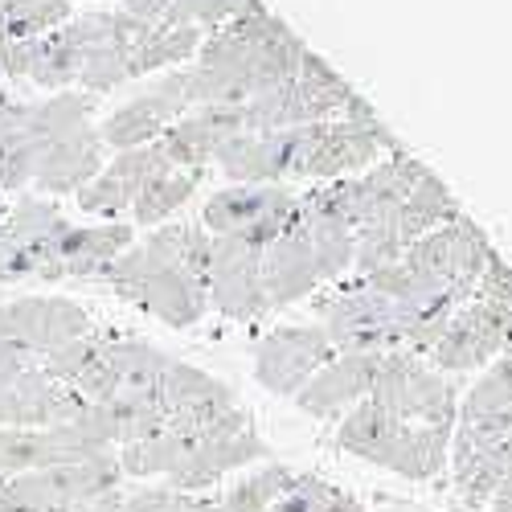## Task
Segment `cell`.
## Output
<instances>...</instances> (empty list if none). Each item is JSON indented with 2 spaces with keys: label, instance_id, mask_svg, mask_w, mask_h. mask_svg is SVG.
Instances as JSON below:
<instances>
[{
  "label": "cell",
  "instance_id": "1",
  "mask_svg": "<svg viewBox=\"0 0 512 512\" xmlns=\"http://www.w3.org/2000/svg\"><path fill=\"white\" fill-rule=\"evenodd\" d=\"M111 283L115 295H123L127 304L144 308L148 316L173 324V328H189L205 316L209 308V295L205 283L173 263L156 259V254L140 242V246H127L119 259L99 275Z\"/></svg>",
  "mask_w": 512,
  "mask_h": 512
},
{
  "label": "cell",
  "instance_id": "2",
  "mask_svg": "<svg viewBox=\"0 0 512 512\" xmlns=\"http://www.w3.org/2000/svg\"><path fill=\"white\" fill-rule=\"evenodd\" d=\"M123 488V467L119 455H95L82 463H62V467H46V472H25L13 476L0 488V508L13 512H58V508H74L99 500L107 492Z\"/></svg>",
  "mask_w": 512,
  "mask_h": 512
},
{
  "label": "cell",
  "instance_id": "3",
  "mask_svg": "<svg viewBox=\"0 0 512 512\" xmlns=\"http://www.w3.org/2000/svg\"><path fill=\"white\" fill-rule=\"evenodd\" d=\"M386 414L410 426H443L455 431V390L410 353H381V369L369 394Z\"/></svg>",
  "mask_w": 512,
  "mask_h": 512
},
{
  "label": "cell",
  "instance_id": "4",
  "mask_svg": "<svg viewBox=\"0 0 512 512\" xmlns=\"http://www.w3.org/2000/svg\"><path fill=\"white\" fill-rule=\"evenodd\" d=\"M259 459H267V443L259 439V431H254L250 414L242 406H234V410H226L218 422H213L205 435H197L189 459L164 484L177 488V492H189V496H201L222 476L242 472V467L259 463Z\"/></svg>",
  "mask_w": 512,
  "mask_h": 512
},
{
  "label": "cell",
  "instance_id": "5",
  "mask_svg": "<svg viewBox=\"0 0 512 512\" xmlns=\"http://www.w3.org/2000/svg\"><path fill=\"white\" fill-rule=\"evenodd\" d=\"M328 361H332V340L324 328L316 324L275 328L254 349V377H259L263 390L279 398H295Z\"/></svg>",
  "mask_w": 512,
  "mask_h": 512
},
{
  "label": "cell",
  "instance_id": "6",
  "mask_svg": "<svg viewBox=\"0 0 512 512\" xmlns=\"http://www.w3.org/2000/svg\"><path fill=\"white\" fill-rule=\"evenodd\" d=\"M78 336H91V316L74 300H58V295H29V300L0 304V340L33 353L37 361L70 345Z\"/></svg>",
  "mask_w": 512,
  "mask_h": 512
},
{
  "label": "cell",
  "instance_id": "7",
  "mask_svg": "<svg viewBox=\"0 0 512 512\" xmlns=\"http://www.w3.org/2000/svg\"><path fill=\"white\" fill-rule=\"evenodd\" d=\"M205 295L230 320L263 316L271 308L263 291V250L246 246L238 234H218L213 238L209 275H205Z\"/></svg>",
  "mask_w": 512,
  "mask_h": 512
},
{
  "label": "cell",
  "instance_id": "8",
  "mask_svg": "<svg viewBox=\"0 0 512 512\" xmlns=\"http://www.w3.org/2000/svg\"><path fill=\"white\" fill-rule=\"evenodd\" d=\"M377 369H381V353H340L295 394V406L312 418H332L373 394Z\"/></svg>",
  "mask_w": 512,
  "mask_h": 512
},
{
  "label": "cell",
  "instance_id": "9",
  "mask_svg": "<svg viewBox=\"0 0 512 512\" xmlns=\"http://www.w3.org/2000/svg\"><path fill=\"white\" fill-rule=\"evenodd\" d=\"M99 164H103L99 136L87 132V127H78V132L54 140L50 148H41L33 185L46 193H78L87 181L99 177Z\"/></svg>",
  "mask_w": 512,
  "mask_h": 512
},
{
  "label": "cell",
  "instance_id": "10",
  "mask_svg": "<svg viewBox=\"0 0 512 512\" xmlns=\"http://www.w3.org/2000/svg\"><path fill=\"white\" fill-rule=\"evenodd\" d=\"M447 443H451V431H443V426L398 422L386 447L377 451L373 467H386V472H394L402 480H435L447 463Z\"/></svg>",
  "mask_w": 512,
  "mask_h": 512
},
{
  "label": "cell",
  "instance_id": "11",
  "mask_svg": "<svg viewBox=\"0 0 512 512\" xmlns=\"http://www.w3.org/2000/svg\"><path fill=\"white\" fill-rule=\"evenodd\" d=\"M132 246V226L107 222V226H70L58 242V259L66 279H99L119 254Z\"/></svg>",
  "mask_w": 512,
  "mask_h": 512
},
{
  "label": "cell",
  "instance_id": "12",
  "mask_svg": "<svg viewBox=\"0 0 512 512\" xmlns=\"http://www.w3.org/2000/svg\"><path fill=\"white\" fill-rule=\"evenodd\" d=\"M283 209H295L287 193H279V189H259V185H242V189H226V193H218V197H209L201 222H205V230H213V234H238V230L271 218V213H283Z\"/></svg>",
  "mask_w": 512,
  "mask_h": 512
},
{
  "label": "cell",
  "instance_id": "13",
  "mask_svg": "<svg viewBox=\"0 0 512 512\" xmlns=\"http://www.w3.org/2000/svg\"><path fill=\"white\" fill-rule=\"evenodd\" d=\"M193 435H181L173 431V426L164 422V431L148 435V439H136V443H123L115 455H119V467H123V480L132 476V480H168L177 472V467L189 459L193 451Z\"/></svg>",
  "mask_w": 512,
  "mask_h": 512
},
{
  "label": "cell",
  "instance_id": "14",
  "mask_svg": "<svg viewBox=\"0 0 512 512\" xmlns=\"http://www.w3.org/2000/svg\"><path fill=\"white\" fill-rule=\"evenodd\" d=\"M70 21V0H0V46L46 37Z\"/></svg>",
  "mask_w": 512,
  "mask_h": 512
},
{
  "label": "cell",
  "instance_id": "15",
  "mask_svg": "<svg viewBox=\"0 0 512 512\" xmlns=\"http://www.w3.org/2000/svg\"><path fill=\"white\" fill-rule=\"evenodd\" d=\"M394 426H398L394 414H386L373 398H365V402H357V406L345 414V422H340L336 447L349 451V455H357V459H365V463H373L377 451L386 447V439L394 435Z\"/></svg>",
  "mask_w": 512,
  "mask_h": 512
},
{
  "label": "cell",
  "instance_id": "16",
  "mask_svg": "<svg viewBox=\"0 0 512 512\" xmlns=\"http://www.w3.org/2000/svg\"><path fill=\"white\" fill-rule=\"evenodd\" d=\"M295 472L283 463H263V467H250L246 476H238L218 500L226 512H267L287 488H291Z\"/></svg>",
  "mask_w": 512,
  "mask_h": 512
},
{
  "label": "cell",
  "instance_id": "17",
  "mask_svg": "<svg viewBox=\"0 0 512 512\" xmlns=\"http://www.w3.org/2000/svg\"><path fill=\"white\" fill-rule=\"evenodd\" d=\"M193 189H197V173H160V177H152L140 193H136V201H132V218L140 222V226H156V222H164L168 213H177L189 197H193Z\"/></svg>",
  "mask_w": 512,
  "mask_h": 512
},
{
  "label": "cell",
  "instance_id": "18",
  "mask_svg": "<svg viewBox=\"0 0 512 512\" xmlns=\"http://www.w3.org/2000/svg\"><path fill=\"white\" fill-rule=\"evenodd\" d=\"M132 189H127L115 173H99L95 181H87L78 189V205L87 209V213H95V218H115V213H123V209H132Z\"/></svg>",
  "mask_w": 512,
  "mask_h": 512
},
{
  "label": "cell",
  "instance_id": "19",
  "mask_svg": "<svg viewBox=\"0 0 512 512\" xmlns=\"http://www.w3.org/2000/svg\"><path fill=\"white\" fill-rule=\"evenodd\" d=\"M193 496L177 492L168 484H140V488H123V512H189Z\"/></svg>",
  "mask_w": 512,
  "mask_h": 512
},
{
  "label": "cell",
  "instance_id": "20",
  "mask_svg": "<svg viewBox=\"0 0 512 512\" xmlns=\"http://www.w3.org/2000/svg\"><path fill=\"white\" fill-rule=\"evenodd\" d=\"M332 484H324V480H316V476H295L291 480V488L267 508V512H324L328 508V500H332Z\"/></svg>",
  "mask_w": 512,
  "mask_h": 512
},
{
  "label": "cell",
  "instance_id": "21",
  "mask_svg": "<svg viewBox=\"0 0 512 512\" xmlns=\"http://www.w3.org/2000/svg\"><path fill=\"white\" fill-rule=\"evenodd\" d=\"M324 512H369V508H365V504H361L357 496H349V492H340V488H336Z\"/></svg>",
  "mask_w": 512,
  "mask_h": 512
},
{
  "label": "cell",
  "instance_id": "22",
  "mask_svg": "<svg viewBox=\"0 0 512 512\" xmlns=\"http://www.w3.org/2000/svg\"><path fill=\"white\" fill-rule=\"evenodd\" d=\"M488 504H492V512H512V476L492 492V500H488Z\"/></svg>",
  "mask_w": 512,
  "mask_h": 512
},
{
  "label": "cell",
  "instance_id": "23",
  "mask_svg": "<svg viewBox=\"0 0 512 512\" xmlns=\"http://www.w3.org/2000/svg\"><path fill=\"white\" fill-rule=\"evenodd\" d=\"M189 512H226V508H222V500H218V496H193Z\"/></svg>",
  "mask_w": 512,
  "mask_h": 512
},
{
  "label": "cell",
  "instance_id": "24",
  "mask_svg": "<svg viewBox=\"0 0 512 512\" xmlns=\"http://www.w3.org/2000/svg\"><path fill=\"white\" fill-rule=\"evenodd\" d=\"M0 512H13V508H0Z\"/></svg>",
  "mask_w": 512,
  "mask_h": 512
},
{
  "label": "cell",
  "instance_id": "25",
  "mask_svg": "<svg viewBox=\"0 0 512 512\" xmlns=\"http://www.w3.org/2000/svg\"><path fill=\"white\" fill-rule=\"evenodd\" d=\"M0 488H5V480H0Z\"/></svg>",
  "mask_w": 512,
  "mask_h": 512
}]
</instances>
